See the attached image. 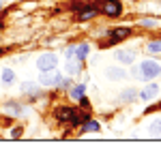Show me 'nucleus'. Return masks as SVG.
I'll return each mask as SVG.
<instances>
[{
	"label": "nucleus",
	"mask_w": 161,
	"mask_h": 150,
	"mask_svg": "<svg viewBox=\"0 0 161 150\" xmlns=\"http://www.w3.org/2000/svg\"><path fill=\"white\" fill-rule=\"evenodd\" d=\"M140 71H142V79H155L157 75H161V64L157 60H144L140 64Z\"/></svg>",
	"instance_id": "obj_1"
},
{
	"label": "nucleus",
	"mask_w": 161,
	"mask_h": 150,
	"mask_svg": "<svg viewBox=\"0 0 161 150\" xmlns=\"http://www.w3.org/2000/svg\"><path fill=\"white\" fill-rule=\"evenodd\" d=\"M60 73L56 69H47V71H41V77H39V84H45V86H58L60 84Z\"/></svg>",
	"instance_id": "obj_2"
},
{
	"label": "nucleus",
	"mask_w": 161,
	"mask_h": 150,
	"mask_svg": "<svg viewBox=\"0 0 161 150\" xmlns=\"http://www.w3.org/2000/svg\"><path fill=\"white\" fill-rule=\"evenodd\" d=\"M56 64H58V56H56V54H43V56H39V58H37V67H39V71L56 69Z\"/></svg>",
	"instance_id": "obj_3"
},
{
	"label": "nucleus",
	"mask_w": 161,
	"mask_h": 150,
	"mask_svg": "<svg viewBox=\"0 0 161 150\" xmlns=\"http://www.w3.org/2000/svg\"><path fill=\"white\" fill-rule=\"evenodd\" d=\"M88 54H90V45H88V43H82V45H75V47L64 50V56H67V58H77V60L86 58Z\"/></svg>",
	"instance_id": "obj_4"
},
{
	"label": "nucleus",
	"mask_w": 161,
	"mask_h": 150,
	"mask_svg": "<svg viewBox=\"0 0 161 150\" xmlns=\"http://www.w3.org/2000/svg\"><path fill=\"white\" fill-rule=\"evenodd\" d=\"M56 118L58 120H62V122H67V120H71V125H77L84 116H77V114L71 110V107H60L58 112H56Z\"/></svg>",
	"instance_id": "obj_5"
},
{
	"label": "nucleus",
	"mask_w": 161,
	"mask_h": 150,
	"mask_svg": "<svg viewBox=\"0 0 161 150\" xmlns=\"http://www.w3.org/2000/svg\"><path fill=\"white\" fill-rule=\"evenodd\" d=\"M101 9H103L105 15H110V17H118L120 11H123V4H120L118 0H103Z\"/></svg>",
	"instance_id": "obj_6"
},
{
	"label": "nucleus",
	"mask_w": 161,
	"mask_h": 150,
	"mask_svg": "<svg viewBox=\"0 0 161 150\" xmlns=\"http://www.w3.org/2000/svg\"><path fill=\"white\" fill-rule=\"evenodd\" d=\"M157 94H159V86H157V84H148V86L140 92V99L142 101H150V99H155Z\"/></svg>",
	"instance_id": "obj_7"
},
{
	"label": "nucleus",
	"mask_w": 161,
	"mask_h": 150,
	"mask_svg": "<svg viewBox=\"0 0 161 150\" xmlns=\"http://www.w3.org/2000/svg\"><path fill=\"white\" fill-rule=\"evenodd\" d=\"M116 58H118L123 64H131L133 60H136V54H133L131 50H116Z\"/></svg>",
	"instance_id": "obj_8"
},
{
	"label": "nucleus",
	"mask_w": 161,
	"mask_h": 150,
	"mask_svg": "<svg viewBox=\"0 0 161 150\" xmlns=\"http://www.w3.org/2000/svg\"><path fill=\"white\" fill-rule=\"evenodd\" d=\"M64 69H67V73H69V75H77L80 71H82V62H80L77 58H69V62H67Z\"/></svg>",
	"instance_id": "obj_9"
},
{
	"label": "nucleus",
	"mask_w": 161,
	"mask_h": 150,
	"mask_svg": "<svg viewBox=\"0 0 161 150\" xmlns=\"http://www.w3.org/2000/svg\"><path fill=\"white\" fill-rule=\"evenodd\" d=\"M105 75H108L110 79H125V77H127V73H125L120 67H110V69L105 71Z\"/></svg>",
	"instance_id": "obj_10"
},
{
	"label": "nucleus",
	"mask_w": 161,
	"mask_h": 150,
	"mask_svg": "<svg viewBox=\"0 0 161 150\" xmlns=\"http://www.w3.org/2000/svg\"><path fill=\"white\" fill-rule=\"evenodd\" d=\"M129 35H131V30H129V28H116V30L112 32L110 41H112V43H116V41H120V39H127Z\"/></svg>",
	"instance_id": "obj_11"
},
{
	"label": "nucleus",
	"mask_w": 161,
	"mask_h": 150,
	"mask_svg": "<svg viewBox=\"0 0 161 150\" xmlns=\"http://www.w3.org/2000/svg\"><path fill=\"white\" fill-rule=\"evenodd\" d=\"M133 99H137V90L136 88H127V90H123L120 101H133Z\"/></svg>",
	"instance_id": "obj_12"
},
{
	"label": "nucleus",
	"mask_w": 161,
	"mask_h": 150,
	"mask_svg": "<svg viewBox=\"0 0 161 150\" xmlns=\"http://www.w3.org/2000/svg\"><path fill=\"white\" fill-rule=\"evenodd\" d=\"M4 110H7L9 114H15V116L24 114V107H22V105H17V103H7V105H4Z\"/></svg>",
	"instance_id": "obj_13"
},
{
	"label": "nucleus",
	"mask_w": 161,
	"mask_h": 150,
	"mask_svg": "<svg viewBox=\"0 0 161 150\" xmlns=\"http://www.w3.org/2000/svg\"><path fill=\"white\" fill-rule=\"evenodd\" d=\"M146 51H150V54H161V39L159 41H150L148 45H146Z\"/></svg>",
	"instance_id": "obj_14"
},
{
	"label": "nucleus",
	"mask_w": 161,
	"mask_h": 150,
	"mask_svg": "<svg viewBox=\"0 0 161 150\" xmlns=\"http://www.w3.org/2000/svg\"><path fill=\"white\" fill-rule=\"evenodd\" d=\"M13 79H15V73H13L11 69H4V71H2V82H4V84H11Z\"/></svg>",
	"instance_id": "obj_15"
},
{
	"label": "nucleus",
	"mask_w": 161,
	"mask_h": 150,
	"mask_svg": "<svg viewBox=\"0 0 161 150\" xmlns=\"http://www.w3.org/2000/svg\"><path fill=\"white\" fill-rule=\"evenodd\" d=\"M95 9H92V7H88V9H84V11L80 13V19H90V17H92V15H95Z\"/></svg>",
	"instance_id": "obj_16"
},
{
	"label": "nucleus",
	"mask_w": 161,
	"mask_h": 150,
	"mask_svg": "<svg viewBox=\"0 0 161 150\" xmlns=\"http://www.w3.org/2000/svg\"><path fill=\"white\" fill-rule=\"evenodd\" d=\"M82 94H84V84H80V86H75L71 90V97H75V99H80Z\"/></svg>",
	"instance_id": "obj_17"
},
{
	"label": "nucleus",
	"mask_w": 161,
	"mask_h": 150,
	"mask_svg": "<svg viewBox=\"0 0 161 150\" xmlns=\"http://www.w3.org/2000/svg\"><path fill=\"white\" fill-rule=\"evenodd\" d=\"M86 131H99V125L95 122V120H86V125H84Z\"/></svg>",
	"instance_id": "obj_18"
},
{
	"label": "nucleus",
	"mask_w": 161,
	"mask_h": 150,
	"mask_svg": "<svg viewBox=\"0 0 161 150\" xmlns=\"http://www.w3.org/2000/svg\"><path fill=\"white\" fill-rule=\"evenodd\" d=\"M150 133H157V135H161V120H155V122L150 125Z\"/></svg>",
	"instance_id": "obj_19"
},
{
	"label": "nucleus",
	"mask_w": 161,
	"mask_h": 150,
	"mask_svg": "<svg viewBox=\"0 0 161 150\" xmlns=\"http://www.w3.org/2000/svg\"><path fill=\"white\" fill-rule=\"evenodd\" d=\"M22 90H24V92H32V94H39V88L32 86V84H24V86H22Z\"/></svg>",
	"instance_id": "obj_20"
},
{
	"label": "nucleus",
	"mask_w": 161,
	"mask_h": 150,
	"mask_svg": "<svg viewBox=\"0 0 161 150\" xmlns=\"http://www.w3.org/2000/svg\"><path fill=\"white\" fill-rule=\"evenodd\" d=\"M133 75H136L137 79H142V71H140V67H136V69H133Z\"/></svg>",
	"instance_id": "obj_21"
},
{
	"label": "nucleus",
	"mask_w": 161,
	"mask_h": 150,
	"mask_svg": "<svg viewBox=\"0 0 161 150\" xmlns=\"http://www.w3.org/2000/svg\"><path fill=\"white\" fill-rule=\"evenodd\" d=\"M0 9H2V2H0Z\"/></svg>",
	"instance_id": "obj_22"
},
{
	"label": "nucleus",
	"mask_w": 161,
	"mask_h": 150,
	"mask_svg": "<svg viewBox=\"0 0 161 150\" xmlns=\"http://www.w3.org/2000/svg\"><path fill=\"white\" fill-rule=\"evenodd\" d=\"M0 26H2V24H0Z\"/></svg>",
	"instance_id": "obj_23"
}]
</instances>
